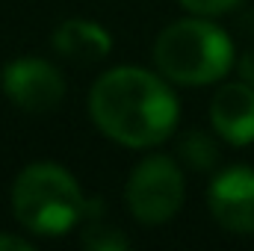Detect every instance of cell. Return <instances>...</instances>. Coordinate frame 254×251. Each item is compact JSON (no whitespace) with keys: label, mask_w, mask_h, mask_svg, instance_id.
<instances>
[{"label":"cell","mask_w":254,"mask_h":251,"mask_svg":"<svg viewBox=\"0 0 254 251\" xmlns=\"http://www.w3.org/2000/svg\"><path fill=\"white\" fill-rule=\"evenodd\" d=\"M240 77H243L249 86H254V48L240 57Z\"/></svg>","instance_id":"obj_13"},{"label":"cell","mask_w":254,"mask_h":251,"mask_svg":"<svg viewBox=\"0 0 254 251\" xmlns=\"http://www.w3.org/2000/svg\"><path fill=\"white\" fill-rule=\"evenodd\" d=\"M190 15H201V18H216L225 15L231 9H237L243 0H178Z\"/></svg>","instance_id":"obj_11"},{"label":"cell","mask_w":254,"mask_h":251,"mask_svg":"<svg viewBox=\"0 0 254 251\" xmlns=\"http://www.w3.org/2000/svg\"><path fill=\"white\" fill-rule=\"evenodd\" d=\"M89 116L107 139L125 148H154L175 133L181 104L166 77L122 65L101 74L92 86Z\"/></svg>","instance_id":"obj_1"},{"label":"cell","mask_w":254,"mask_h":251,"mask_svg":"<svg viewBox=\"0 0 254 251\" xmlns=\"http://www.w3.org/2000/svg\"><path fill=\"white\" fill-rule=\"evenodd\" d=\"M3 92L24 113H51L63 104L65 80L57 65L39 57H21L3 68Z\"/></svg>","instance_id":"obj_5"},{"label":"cell","mask_w":254,"mask_h":251,"mask_svg":"<svg viewBox=\"0 0 254 251\" xmlns=\"http://www.w3.org/2000/svg\"><path fill=\"white\" fill-rule=\"evenodd\" d=\"M125 198L136 222L148 228L169 222L172 216H178L187 198V181L181 166L163 154L145 157L127 178Z\"/></svg>","instance_id":"obj_4"},{"label":"cell","mask_w":254,"mask_h":251,"mask_svg":"<svg viewBox=\"0 0 254 251\" xmlns=\"http://www.w3.org/2000/svg\"><path fill=\"white\" fill-rule=\"evenodd\" d=\"M181 157H184L187 166L204 172V169H210V166L216 163L219 148H216V142H213L204 130H190V133L181 139Z\"/></svg>","instance_id":"obj_9"},{"label":"cell","mask_w":254,"mask_h":251,"mask_svg":"<svg viewBox=\"0 0 254 251\" xmlns=\"http://www.w3.org/2000/svg\"><path fill=\"white\" fill-rule=\"evenodd\" d=\"M86 198L77 178L57 163L27 166L12 187V213L36 237H63L86 216Z\"/></svg>","instance_id":"obj_3"},{"label":"cell","mask_w":254,"mask_h":251,"mask_svg":"<svg viewBox=\"0 0 254 251\" xmlns=\"http://www.w3.org/2000/svg\"><path fill=\"white\" fill-rule=\"evenodd\" d=\"M210 125L219 139H225L234 148L254 142V86L246 80L225 83L213 95L210 104Z\"/></svg>","instance_id":"obj_7"},{"label":"cell","mask_w":254,"mask_h":251,"mask_svg":"<svg viewBox=\"0 0 254 251\" xmlns=\"http://www.w3.org/2000/svg\"><path fill=\"white\" fill-rule=\"evenodd\" d=\"M154 63L178 86H210L234 68V42L210 18H184L157 36Z\"/></svg>","instance_id":"obj_2"},{"label":"cell","mask_w":254,"mask_h":251,"mask_svg":"<svg viewBox=\"0 0 254 251\" xmlns=\"http://www.w3.org/2000/svg\"><path fill=\"white\" fill-rule=\"evenodd\" d=\"M83 246L92 249V251H125L130 243H127L125 234H119L116 228H110V225L92 219V222H86V228H83Z\"/></svg>","instance_id":"obj_10"},{"label":"cell","mask_w":254,"mask_h":251,"mask_svg":"<svg viewBox=\"0 0 254 251\" xmlns=\"http://www.w3.org/2000/svg\"><path fill=\"white\" fill-rule=\"evenodd\" d=\"M213 219L231 234H254V169L231 166L213 178L207 189Z\"/></svg>","instance_id":"obj_6"},{"label":"cell","mask_w":254,"mask_h":251,"mask_svg":"<svg viewBox=\"0 0 254 251\" xmlns=\"http://www.w3.org/2000/svg\"><path fill=\"white\" fill-rule=\"evenodd\" d=\"M36 246L24 237H15V234H0V251H33Z\"/></svg>","instance_id":"obj_12"},{"label":"cell","mask_w":254,"mask_h":251,"mask_svg":"<svg viewBox=\"0 0 254 251\" xmlns=\"http://www.w3.org/2000/svg\"><path fill=\"white\" fill-rule=\"evenodd\" d=\"M54 51L74 65H95L110 57L113 51V39L110 33L86 18H68L57 27L54 33Z\"/></svg>","instance_id":"obj_8"}]
</instances>
